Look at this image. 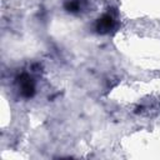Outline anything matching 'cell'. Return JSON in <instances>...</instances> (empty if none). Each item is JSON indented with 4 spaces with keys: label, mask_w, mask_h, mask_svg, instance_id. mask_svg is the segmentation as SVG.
<instances>
[{
    "label": "cell",
    "mask_w": 160,
    "mask_h": 160,
    "mask_svg": "<svg viewBox=\"0 0 160 160\" xmlns=\"http://www.w3.org/2000/svg\"><path fill=\"white\" fill-rule=\"evenodd\" d=\"M112 22H114V20H112V18H111L110 15H104V16L100 19L99 25H98L99 31H100V30H101V31H108V30H110L111 26H112Z\"/></svg>",
    "instance_id": "cell-1"
}]
</instances>
